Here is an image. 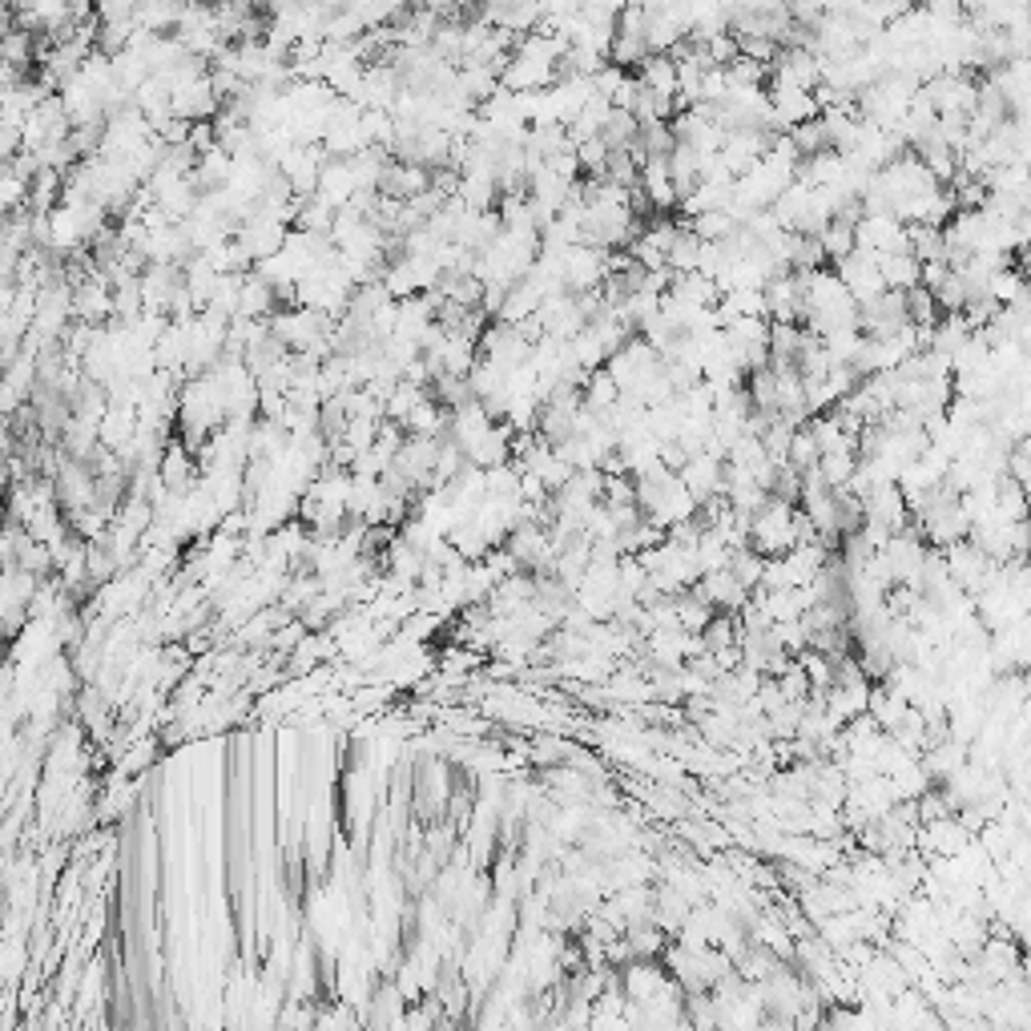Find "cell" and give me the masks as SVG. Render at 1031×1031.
Returning a JSON list of instances; mask_svg holds the SVG:
<instances>
[{"label":"cell","instance_id":"2","mask_svg":"<svg viewBox=\"0 0 1031 1031\" xmlns=\"http://www.w3.org/2000/svg\"><path fill=\"white\" fill-rule=\"evenodd\" d=\"M878 262V274H882V286L887 290H911V286H919V262L911 258V254H882V258H874Z\"/></svg>","mask_w":1031,"mask_h":1031},{"label":"cell","instance_id":"1","mask_svg":"<svg viewBox=\"0 0 1031 1031\" xmlns=\"http://www.w3.org/2000/svg\"><path fill=\"white\" fill-rule=\"evenodd\" d=\"M637 69H641V73H637V81H641L653 97H677V65H673L665 53L645 57Z\"/></svg>","mask_w":1031,"mask_h":1031},{"label":"cell","instance_id":"3","mask_svg":"<svg viewBox=\"0 0 1031 1031\" xmlns=\"http://www.w3.org/2000/svg\"><path fill=\"white\" fill-rule=\"evenodd\" d=\"M818 444L810 439V431L806 427H798L794 431V439H790V452H786V468L790 472H798V476H810L814 468H818Z\"/></svg>","mask_w":1031,"mask_h":1031},{"label":"cell","instance_id":"4","mask_svg":"<svg viewBox=\"0 0 1031 1031\" xmlns=\"http://www.w3.org/2000/svg\"><path fill=\"white\" fill-rule=\"evenodd\" d=\"M818 242H822V254L826 262H842L846 254H854V226H842V222H826L818 230Z\"/></svg>","mask_w":1031,"mask_h":1031}]
</instances>
